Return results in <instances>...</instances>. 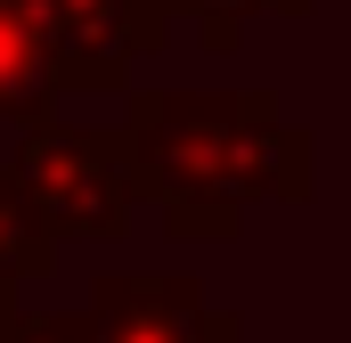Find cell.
I'll return each instance as SVG.
<instances>
[{"label": "cell", "instance_id": "1", "mask_svg": "<svg viewBox=\"0 0 351 343\" xmlns=\"http://www.w3.org/2000/svg\"><path fill=\"white\" fill-rule=\"evenodd\" d=\"M114 123L131 196L172 237H237L254 204H302L319 188L311 123H286L269 90H131Z\"/></svg>", "mask_w": 351, "mask_h": 343}, {"label": "cell", "instance_id": "2", "mask_svg": "<svg viewBox=\"0 0 351 343\" xmlns=\"http://www.w3.org/2000/svg\"><path fill=\"white\" fill-rule=\"evenodd\" d=\"M16 188L33 196L49 237H90L114 246L139 213L131 172H123V139L106 123H66V115H33L16 123Z\"/></svg>", "mask_w": 351, "mask_h": 343}, {"label": "cell", "instance_id": "3", "mask_svg": "<svg viewBox=\"0 0 351 343\" xmlns=\"http://www.w3.org/2000/svg\"><path fill=\"white\" fill-rule=\"evenodd\" d=\"M49 106L58 98H131V74L172 41L164 0H33Z\"/></svg>", "mask_w": 351, "mask_h": 343}, {"label": "cell", "instance_id": "4", "mask_svg": "<svg viewBox=\"0 0 351 343\" xmlns=\"http://www.w3.org/2000/svg\"><path fill=\"white\" fill-rule=\"evenodd\" d=\"M245 319L221 311L180 270H114L82 303V343H237Z\"/></svg>", "mask_w": 351, "mask_h": 343}, {"label": "cell", "instance_id": "5", "mask_svg": "<svg viewBox=\"0 0 351 343\" xmlns=\"http://www.w3.org/2000/svg\"><path fill=\"white\" fill-rule=\"evenodd\" d=\"M49 270H58V237L41 229V213L16 188V172L0 164V303H16V286L25 278H49Z\"/></svg>", "mask_w": 351, "mask_h": 343}, {"label": "cell", "instance_id": "6", "mask_svg": "<svg viewBox=\"0 0 351 343\" xmlns=\"http://www.w3.org/2000/svg\"><path fill=\"white\" fill-rule=\"evenodd\" d=\"M164 8H172L180 25H196V41L213 58H229L254 16H311V0H164Z\"/></svg>", "mask_w": 351, "mask_h": 343}, {"label": "cell", "instance_id": "7", "mask_svg": "<svg viewBox=\"0 0 351 343\" xmlns=\"http://www.w3.org/2000/svg\"><path fill=\"white\" fill-rule=\"evenodd\" d=\"M0 343H82V311H25V303H0Z\"/></svg>", "mask_w": 351, "mask_h": 343}]
</instances>
